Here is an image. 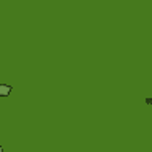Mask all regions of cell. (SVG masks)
Returning <instances> with one entry per match:
<instances>
[{"label": "cell", "mask_w": 152, "mask_h": 152, "mask_svg": "<svg viewBox=\"0 0 152 152\" xmlns=\"http://www.w3.org/2000/svg\"><path fill=\"white\" fill-rule=\"evenodd\" d=\"M11 90H13V87L10 84L0 83V97H8V95L11 94Z\"/></svg>", "instance_id": "6da1fadb"}, {"label": "cell", "mask_w": 152, "mask_h": 152, "mask_svg": "<svg viewBox=\"0 0 152 152\" xmlns=\"http://www.w3.org/2000/svg\"><path fill=\"white\" fill-rule=\"evenodd\" d=\"M144 103L149 104V106H152V97H146V98H144Z\"/></svg>", "instance_id": "7a4b0ae2"}, {"label": "cell", "mask_w": 152, "mask_h": 152, "mask_svg": "<svg viewBox=\"0 0 152 152\" xmlns=\"http://www.w3.org/2000/svg\"><path fill=\"white\" fill-rule=\"evenodd\" d=\"M0 152H3V147H2V144H0Z\"/></svg>", "instance_id": "3957f363"}]
</instances>
